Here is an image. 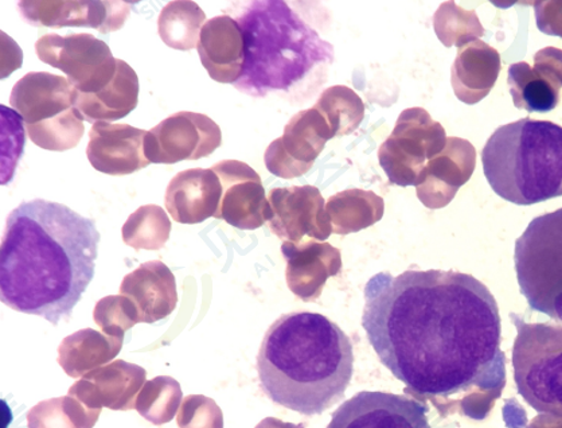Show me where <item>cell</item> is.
<instances>
[{"label":"cell","mask_w":562,"mask_h":428,"mask_svg":"<svg viewBox=\"0 0 562 428\" xmlns=\"http://www.w3.org/2000/svg\"><path fill=\"white\" fill-rule=\"evenodd\" d=\"M362 326L405 394L442 416L483 420L505 390L498 303L469 273H376L364 285Z\"/></svg>","instance_id":"cell-1"},{"label":"cell","mask_w":562,"mask_h":428,"mask_svg":"<svg viewBox=\"0 0 562 428\" xmlns=\"http://www.w3.org/2000/svg\"><path fill=\"white\" fill-rule=\"evenodd\" d=\"M101 236L92 218L33 200L9 214L0 248V300L15 312L69 320L94 275Z\"/></svg>","instance_id":"cell-2"},{"label":"cell","mask_w":562,"mask_h":428,"mask_svg":"<svg viewBox=\"0 0 562 428\" xmlns=\"http://www.w3.org/2000/svg\"><path fill=\"white\" fill-rule=\"evenodd\" d=\"M257 372L273 403L297 414L321 415L344 401L355 373V349L325 315L289 313L266 333Z\"/></svg>","instance_id":"cell-3"},{"label":"cell","mask_w":562,"mask_h":428,"mask_svg":"<svg viewBox=\"0 0 562 428\" xmlns=\"http://www.w3.org/2000/svg\"><path fill=\"white\" fill-rule=\"evenodd\" d=\"M283 0L236 2L224 10L243 29L245 63L235 88L248 97L303 103L327 82L334 46Z\"/></svg>","instance_id":"cell-4"},{"label":"cell","mask_w":562,"mask_h":428,"mask_svg":"<svg viewBox=\"0 0 562 428\" xmlns=\"http://www.w3.org/2000/svg\"><path fill=\"white\" fill-rule=\"evenodd\" d=\"M484 176L501 199L535 205L562 195V127L521 119L495 131L482 151Z\"/></svg>","instance_id":"cell-5"},{"label":"cell","mask_w":562,"mask_h":428,"mask_svg":"<svg viewBox=\"0 0 562 428\" xmlns=\"http://www.w3.org/2000/svg\"><path fill=\"white\" fill-rule=\"evenodd\" d=\"M75 99L76 89L67 77L30 71L14 86L10 104L35 146L64 153L79 146L86 131Z\"/></svg>","instance_id":"cell-6"},{"label":"cell","mask_w":562,"mask_h":428,"mask_svg":"<svg viewBox=\"0 0 562 428\" xmlns=\"http://www.w3.org/2000/svg\"><path fill=\"white\" fill-rule=\"evenodd\" d=\"M510 317L517 329L513 368L518 394L538 414L562 419V326Z\"/></svg>","instance_id":"cell-7"},{"label":"cell","mask_w":562,"mask_h":428,"mask_svg":"<svg viewBox=\"0 0 562 428\" xmlns=\"http://www.w3.org/2000/svg\"><path fill=\"white\" fill-rule=\"evenodd\" d=\"M514 263L531 311L562 323V207L529 224L516 243Z\"/></svg>","instance_id":"cell-8"},{"label":"cell","mask_w":562,"mask_h":428,"mask_svg":"<svg viewBox=\"0 0 562 428\" xmlns=\"http://www.w3.org/2000/svg\"><path fill=\"white\" fill-rule=\"evenodd\" d=\"M446 145L445 128L427 111L405 110L380 147V165L396 185H418L427 160L438 157Z\"/></svg>","instance_id":"cell-9"},{"label":"cell","mask_w":562,"mask_h":428,"mask_svg":"<svg viewBox=\"0 0 562 428\" xmlns=\"http://www.w3.org/2000/svg\"><path fill=\"white\" fill-rule=\"evenodd\" d=\"M35 53L42 63L63 70L79 93H98L116 76L117 58L92 34L42 35Z\"/></svg>","instance_id":"cell-10"},{"label":"cell","mask_w":562,"mask_h":428,"mask_svg":"<svg viewBox=\"0 0 562 428\" xmlns=\"http://www.w3.org/2000/svg\"><path fill=\"white\" fill-rule=\"evenodd\" d=\"M221 143V128L211 117L182 111L148 131L145 153L149 164L175 165L212 156Z\"/></svg>","instance_id":"cell-11"},{"label":"cell","mask_w":562,"mask_h":428,"mask_svg":"<svg viewBox=\"0 0 562 428\" xmlns=\"http://www.w3.org/2000/svg\"><path fill=\"white\" fill-rule=\"evenodd\" d=\"M333 138L330 126L318 111L297 112L286 123L283 136L268 146L265 156L267 169L285 180L302 177L313 168L326 143Z\"/></svg>","instance_id":"cell-12"},{"label":"cell","mask_w":562,"mask_h":428,"mask_svg":"<svg viewBox=\"0 0 562 428\" xmlns=\"http://www.w3.org/2000/svg\"><path fill=\"white\" fill-rule=\"evenodd\" d=\"M426 403L405 395L363 391L333 414L327 428H430Z\"/></svg>","instance_id":"cell-13"},{"label":"cell","mask_w":562,"mask_h":428,"mask_svg":"<svg viewBox=\"0 0 562 428\" xmlns=\"http://www.w3.org/2000/svg\"><path fill=\"white\" fill-rule=\"evenodd\" d=\"M223 185V199L215 218H223L233 227L256 229L272 218V207L266 200L261 178L240 160H223L212 166Z\"/></svg>","instance_id":"cell-14"},{"label":"cell","mask_w":562,"mask_h":428,"mask_svg":"<svg viewBox=\"0 0 562 428\" xmlns=\"http://www.w3.org/2000/svg\"><path fill=\"white\" fill-rule=\"evenodd\" d=\"M21 15L29 25L37 27H92L100 33L117 32L131 13V2H20Z\"/></svg>","instance_id":"cell-15"},{"label":"cell","mask_w":562,"mask_h":428,"mask_svg":"<svg viewBox=\"0 0 562 428\" xmlns=\"http://www.w3.org/2000/svg\"><path fill=\"white\" fill-rule=\"evenodd\" d=\"M148 131L130 124L95 123L89 133L87 157L108 176H128L147 168L145 142Z\"/></svg>","instance_id":"cell-16"},{"label":"cell","mask_w":562,"mask_h":428,"mask_svg":"<svg viewBox=\"0 0 562 428\" xmlns=\"http://www.w3.org/2000/svg\"><path fill=\"white\" fill-rule=\"evenodd\" d=\"M145 380L143 368L117 360L89 372L71 386L69 396L76 397L91 412L101 413V407L124 412L135 408L134 397Z\"/></svg>","instance_id":"cell-17"},{"label":"cell","mask_w":562,"mask_h":428,"mask_svg":"<svg viewBox=\"0 0 562 428\" xmlns=\"http://www.w3.org/2000/svg\"><path fill=\"white\" fill-rule=\"evenodd\" d=\"M223 199L217 172L190 169L178 172L166 190V210L179 224H200L215 217Z\"/></svg>","instance_id":"cell-18"},{"label":"cell","mask_w":562,"mask_h":428,"mask_svg":"<svg viewBox=\"0 0 562 428\" xmlns=\"http://www.w3.org/2000/svg\"><path fill=\"white\" fill-rule=\"evenodd\" d=\"M199 55L209 76L221 85H236L245 63L243 29L231 15L214 16L202 27Z\"/></svg>","instance_id":"cell-19"},{"label":"cell","mask_w":562,"mask_h":428,"mask_svg":"<svg viewBox=\"0 0 562 428\" xmlns=\"http://www.w3.org/2000/svg\"><path fill=\"white\" fill-rule=\"evenodd\" d=\"M121 295L133 301L140 323H159L169 318L178 305L175 273L159 260L147 261L123 279Z\"/></svg>","instance_id":"cell-20"},{"label":"cell","mask_w":562,"mask_h":428,"mask_svg":"<svg viewBox=\"0 0 562 428\" xmlns=\"http://www.w3.org/2000/svg\"><path fill=\"white\" fill-rule=\"evenodd\" d=\"M548 61L542 58L540 52L536 58V67L530 68L526 63L512 65L509 69L510 93L514 105L528 112H549L559 104V89L562 87V65L552 71L554 49H546Z\"/></svg>","instance_id":"cell-21"},{"label":"cell","mask_w":562,"mask_h":428,"mask_svg":"<svg viewBox=\"0 0 562 428\" xmlns=\"http://www.w3.org/2000/svg\"><path fill=\"white\" fill-rule=\"evenodd\" d=\"M139 100V79L123 59H117L116 76L98 93L76 91L75 106L88 123H112L128 116Z\"/></svg>","instance_id":"cell-22"},{"label":"cell","mask_w":562,"mask_h":428,"mask_svg":"<svg viewBox=\"0 0 562 428\" xmlns=\"http://www.w3.org/2000/svg\"><path fill=\"white\" fill-rule=\"evenodd\" d=\"M476 154L468 140L450 138L445 150L429 160L418 182V195L427 201L430 194L441 192V198L450 200L459 187L470 180L475 168Z\"/></svg>","instance_id":"cell-23"},{"label":"cell","mask_w":562,"mask_h":428,"mask_svg":"<svg viewBox=\"0 0 562 428\" xmlns=\"http://www.w3.org/2000/svg\"><path fill=\"white\" fill-rule=\"evenodd\" d=\"M501 70L499 55L482 41L459 52L452 68V86L459 100L475 104L492 91Z\"/></svg>","instance_id":"cell-24"},{"label":"cell","mask_w":562,"mask_h":428,"mask_svg":"<svg viewBox=\"0 0 562 428\" xmlns=\"http://www.w3.org/2000/svg\"><path fill=\"white\" fill-rule=\"evenodd\" d=\"M269 204L274 234L296 240L313 227V214L319 212L322 198L313 187L279 188L269 193Z\"/></svg>","instance_id":"cell-25"},{"label":"cell","mask_w":562,"mask_h":428,"mask_svg":"<svg viewBox=\"0 0 562 428\" xmlns=\"http://www.w3.org/2000/svg\"><path fill=\"white\" fill-rule=\"evenodd\" d=\"M123 338L106 336L93 329L75 333L58 348V362L71 378L98 370L121 352Z\"/></svg>","instance_id":"cell-26"},{"label":"cell","mask_w":562,"mask_h":428,"mask_svg":"<svg viewBox=\"0 0 562 428\" xmlns=\"http://www.w3.org/2000/svg\"><path fill=\"white\" fill-rule=\"evenodd\" d=\"M206 15L191 0H176L165 5L158 20V32L171 49L189 52L199 47Z\"/></svg>","instance_id":"cell-27"},{"label":"cell","mask_w":562,"mask_h":428,"mask_svg":"<svg viewBox=\"0 0 562 428\" xmlns=\"http://www.w3.org/2000/svg\"><path fill=\"white\" fill-rule=\"evenodd\" d=\"M314 109L326 119L334 138L355 133L364 117L363 101L352 89L345 86L327 88Z\"/></svg>","instance_id":"cell-28"},{"label":"cell","mask_w":562,"mask_h":428,"mask_svg":"<svg viewBox=\"0 0 562 428\" xmlns=\"http://www.w3.org/2000/svg\"><path fill=\"white\" fill-rule=\"evenodd\" d=\"M122 232L124 243L136 251H158L169 240L171 223L164 207L145 205L131 214Z\"/></svg>","instance_id":"cell-29"},{"label":"cell","mask_w":562,"mask_h":428,"mask_svg":"<svg viewBox=\"0 0 562 428\" xmlns=\"http://www.w3.org/2000/svg\"><path fill=\"white\" fill-rule=\"evenodd\" d=\"M182 401L181 385L169 376H159L143 385L135 408L143 418L160 426L169 424Z\"/></svg>","instance_id":"cell-30"},{"label":"cell","mask_w":562,"mask_h":428,"mask_svg":"<svg viewBox=\"0 0 562 428\" xmlns=\"http://www.w3.org/2000/svg\"><path fill=\"white\" fill-rule=\"evenodd\" d=\"M94 323L104 335L123 338L124 333L140 324L139 313L133 301L124 295H111L95 303Z\"/></svg>","instance_id":"cell-31"},{"label":"cell","mask_w":562,"mask_h":428,"mask_svg":"<svg viewBox=\"0 0 562 428\" xmlns=\"http://www.w3.org/2000/svg\"><path fill=\"white\" fill-rule=\"evenodd\" d=\"M64 407L63 399H53L41 403L29 414L30 428H74L69 424V419L65 418L61 412Z\"/></svg>","instance_id":"cell-32"}]
</instances>
